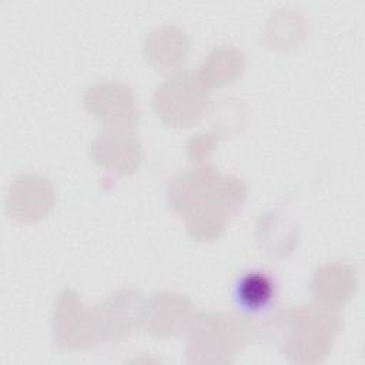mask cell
I'll return each mask as SVG.
<instances>
[{
  "instance_id": "obj_12",
  "label": "cell",
  "mask_w": 365,
  "mask_h": 365,
  "mask_svg": "<svg viewBox=\"0 0 365 365\" xmlns=\"http://www.w3.org/2000/svg\"><path fill=\"white\" fill-rule=\"evenodd\" d=\"M188 53V38L177 26L164 24L154 29L144 41L145 60L157 70L178 67Z\"/></svg>"
},
{
  "instance_id": "obj_16",
  "label": "cell",
  "mask_w": 365,
  "mask_h": 365,
  "mask_svg": "<svg viewBox=\"0 0 365 365\" xmlns=\"http://www.w3.org/2000/svg\"><path fill=\"white\" fill-rule=\"evenodd\" d=\"M217 143H218V135L212 133L192 135L188 144V157L192 161H201L214 150Z\"/></svg>"
},
{
  "instance_id": "obj_9",
  "label": "cell",
  "mask_w": 365,
  "mask_h": 365,
  "mask_svg": "<svg viewBox=\"0 0 365 365\" xmlns=\"http://www.w3.org/2000/svg\"><path fill=\"white\" fill-rule=\"evenodd\" d=\"M91 157L100 167L127 175L140 165L143 147L134 128L104 127L91 145Z\"/></svg>"
},
{
  "instance_id": "obj_3",
  "label": "cell",
  "mask_w": 365,
  "mask_h": 365,
  "mask_svg": "<svg viewBox=\"0 0 365 365\" xmlns=\"http://www.w3.org/2000/svg\"><path fill=\"white\" fill-rule=\"evenodd\" d=\"M210 90L197 73L178 71L157 87L153 107L157 117L173 127H190L198 121L208 106Z\"/></svg>"
},
{
  "instance_id": "obj_8",
  "label": "cell",
  "mask_w": 365,
  "mask_h": 365,
  "mask_svg": "<svg viewBox=\"0 0 365 365\" xmlns=\"http://www.w3.org/2000/svg\"><path fill=\"white\" fill-rule=\"evenodd\" d=\"M192 305L173 291H160L145 299L141 329L155 338L178 336L192 321Z\"/></svg>"
},
{
  "instance_id": "obj_7",
  "label": "cell",
  "mask_w": 365,
  "mask_h": 365,
  "mask_svg": "<svg viewBox=\"0 0 365 365\" xmlns=\"http://www.w3.org/2000/svg\"><path fill=\"white\" fill-rule=\"evenodd\" d=\"M54 188L48 178L38 174H21L10 184L6 198V214L20 222H36L44 218L54 205Z\"/></svg>"
},
{
  "instance_id": "obj_14",
  "label": "cell",
  "mask_w": 365,
  "mask_h": 365,
  "mask_svg": "<svg viewBox=\"0 0 365 365\" xmlns=\"http://www.w3.org/2000/svg\"><path fill=\"white\" fill-rule=\"evenodd\" d=\"M257 237L261 247L272 257L288 254L298 241V228L287 215L268 212L257 224Z\"/></svg>"
},
{
  "instance_id": "obj_4",
  "label": "cell",
  "mask_w": 365,
  "mask_h": 365,
  "mask_svg": "<svg viewBox=\"0 0 365 365\" xmlns=\"http://www.w3.org/2000/svg\"><path fill=\"white\" fill-rule=\"evenodd\" d=\"M51 334L54 344L64 349H84L100 344L96 307H86L74 289L64 288L54 304Z\"/></svg>"
},
{
  "instance_id": "obj_2",
  "label": "cell",
  "mask_w": 365,
  "mask_h": 365,
  "mask_svg": "<svg viewBox=\"0 0 365 365\" xmlns=\"http://www.w3.org/2000/svg\"><path fill=\"white\" fill-rule=\"evenodd\" d=\"M257 336L250 318L225 312H200L190 324L187 361L190 364H231Z\"/></svg>"
},
{
  "instance_id": "obj_15",
  "label": "cell",
  "mask_w": 365,
  "mask_h": 365,
  "mask_svg": "<svg viewBox=\"0 0 365 365\" xmlns=\"http://www.w3.org/2000/svg\"><path fill=\"white\" fill-rule=\"evenodd\" d=\"M275 295L274 279L262 271L244 274L235 285L237 304L245 311H259L267 308Z\"/></svg>"
},
{
  "instance_id": "obj_1",
  "label": "cell",
  "mask_w": 365,
  "mask_h": 365,
  "mask_svg": "<svg viewBox=\"0 0 365 365\" xmlns=\"http://www.w3.org/2000/svg\"><path fill=\"white\" fill-rule=\"evenodd\" d=\"M341 327L338 309L309 304L278 312L257 325V336L274 339L291 362L317 364L329 355Z\"/></svg>"
},
{
  "instance_id": "obj_11",
  "label": "cell",
  "mask_w": 365,
  "mask_h": 365,
  "mask_svg": "<svg viewBox=\"0 0 365 365\" xmlns=\"http://www.w3.org/2000/svg\"><path fill=\"white\" fill-rule=\"evenodd\" d=\"M356 288L355 269L348 264L334 262L319 267L311 279V292L325 308L338 309L346 304Z\"/></svg>"
},
{
  "instance_id": "obj_5",
  "label": "cell",
  "mask_w": 365,
  "mask_h": 365,
  "mask_svg": "<svg viewBox=\"0 0 365 365\" xmlns=\"http://www.w3.org/2000/svg\"><path fill=\"white\" fill-rule=\"evenodd\" d=\"M145 298L133 288L113 292L103 304L96 305L100 344H118L141 327Z\"/></svg>"
},
{
  "instance_id": "obj_10",
  "label": "cell",
  "mask_w": 365,
  "mask_h": 365,
  "mask_svg": "<svg viewBox=\"0 0 365 365\" xmlns=\"http://www.w3.org/2000/svg\"><path fill=\"white\" fill-rule=\"evenodd\" d=\"M218 174V170L211 164L178 174L167 185L168 205L184 217L188 211L207 200Z\"/></svg>"
},
{
  "instance_id": "obj_13",
  "label": "cell",
  "mask_w": 365,
  "mask_h": 365,
  "mask_svg": "<svg viewBox=\"0 0 365 365\" xmlns=\"http://www.w3.org/2000/svg\"><path fill=\"white\" fill-rule=\"evenodd\" d=\"M244 70V56L232 46L214 48L200 64L198 78L210 90L234 81Z\"/></svg>"
},
{
  "instance_id": "obj_6",
  "label": "cell",
  "mask_w": 365,
  "mask_h": 365,
  "mask_svg": "<svg viewBox=\"0 0 365 365\" xmlns=\"http://www.w3.org/2000/svg\"><path fill=\"white\" fill-rule=\"evenodd\" d=\"M84 106L104 127L134 128L140 120L133 90L118 81H103L88 87Z\"/></svg>"
}]
</instances>
